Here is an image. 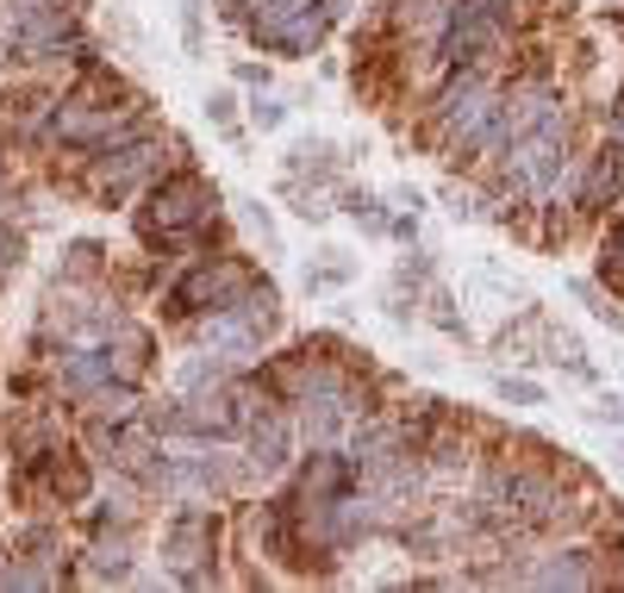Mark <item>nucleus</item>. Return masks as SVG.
I'll return each mask as SVG.
<instances>
[{"label": "nucleus", "mask_w": 624, "mask_h": 593, "mask_svg": "<svg viewBox=\"0 0 624 593\" xmlns=\"http://www.w3.org/2000/svg\"><path fill=\"white\" fill-rule=\"evenodd\" d=\"M163 575L181 587H219V512H207V500H181L163 519Z\"/></svg>", "instance_id": "423d86ee"}, {"label": "nucleus", "mask_w": 624, "mask_h": 593, "mask_svg": "<svg viewBox=\"0 0 624 593\" xmlns=\"http://www.w3.org/2000/svg\"><path fill=\"white\" fill-rule=\"evenodd\" d=\"M257 288H262V275L238 257H188V269L163 288V306H156V313L169 319V325H200L207 313H219V306H231V300H243V294H257Z\"/></svg>", "instance_id": "20e7f679"}, {"label": "nucleus", "mask_w": 624, "mask_h": 593, "mask_svg": "<svg viewBox=\"0 0 624 593\" xmlns=\"http://www.w3.org/2000/svg\"><path fill=\"white\" fill-rule=\"evenodd\" d=\"M618 456H624V444H618Z\"/></svg>", "instance_id": "a878e982"}, {"label": "nucleus", "mask_w": 624, "mask_h": 593, "mask_svg": "<svg viewBox=\"0 0 624 593\" xmlns=\"http://www.w3.org/2000/svg\"><path fill=\"white\" fill-rule=\"evenodd\" d=\"M138 524H87V550L75 575L94 581V587H132L138 575Z\"/></svg>", "instance_id": "9b49d317"}, {"label": "nucleus", "mask_w": 624, "mask_h": 593, "mask_svg": "<svg viewBox=\"0 0 624 593\" xmlns=\"http://www.w3.org/2000/svg\"><path fill=\"white\" fill-rule=\"evenodd\" d=\"M519 581H531V587H593V581H606V575L587 562V550H550L531 569H519Z\"/></svg>", "instance_id": "f8f14e48"}, {"label": "nucleus", "mask_w": 624, "mask_h": 593, "mask_svg": "<svg viewBox=\"0 0 624 593\" xmlns=\"http://www.w3.org/2000/svg\"><path fill=\"white\" fill-rule=\"evenodd\" d=\"M275 332H281V300H275L269 281H262L257 294H243V300H231V306H219V313L200 319V344L219 350V356H231L238 368L257 363Z\"/></svg>", "instance_id": "0eeeda50"}, {"label": "nucleus", "mask_w": 624, "mask_h": 593, "mask_svg": "<svg viewBox=\"0 0 624 593\" xmlns=\"http://www.w3.org/2000/svg\"><path fill=\"white\" fill-rule=\"evenodd\" d=\"M493 394H500L506 406H543V387L538 382H512V375H506V382H493Z\"/></svg>", "instance_id": "4be33fe9"}, {"label": "nucleus", "mask_w": 624, "mask_h": 593, "mask_svg": "<svg viewBox=\"0 0 624 593\" xmlns=\"http://www.w3.org/2000/svg\"><path fill=\"white\" fill-rule=\"evenodd\" d=\"M144 250H188L207 257V245H219V188L200 169H163L150 188L138 194L132 212Z\"/></svg>", "instance_id": "f257e3e1"}, {"label": "nucleus", "mask_w": 624, "mask_h": 593, "mask_svg": "<svg viewBox=\"0 0 624 593\" xmlns=\"http://www.w3.org/2000/svg\"><path fill=\"white\" fill-rule=\"evenodd\" d=\"M13 150H19V132H13L7 119H0V175L13 169Z\"/></svg>", "instance_id": "5701e85b"}, {"label": "nucleus", "mask_w": 624, "mask_h": 593, "mask_svg": "<svg viewBox=\"0 0 624 593\" xmlns=\"http://www.w3.org/2000/svg\"><path fill=\"white\" fill-rule=\"evenodd\" d=\"M512 7L519 0H456L450 19H444V38H437V56L450 70H481L506 51V32H512Z\"/></svg>", "instance_id": "6e6552de"}, {"label": "nucleus", "mask_w": 624, "mask_h": 593, "mask_svg": "<svg viewBox=\"0 0 624 593\" xmlns=\"http://www.w3.org/2000/svg\"><path fill=\"white\" fill-rule=\"evenodd\" d=\"M493 125H500V101H493V87H487L475 70H456V82L444 87L437 106H431L437 144H444L450 157H475V150L493 144Z\"/></svg>", "instance_id": "39448f33"}, {"label": "nucleus", "mask_w": 624, "mask_h": 593, "mask_svg": "<svg viewBox=\"0 0 624 593\" xmlns=\"http://www.w3.org/2000/svg\"><path fill=\"white\" fill-rule=\"evenodd\" d=\"M294 450H300L294 406L262 400L257 413H250V425H243V462H250V475H262V481H281V475L294 469Z\"/></svg>", "instance_id": "9d476101"}, {"label": "nucleus", "mask_w": 624, "mask_h": 593, "mask_svg": "<svg viewBox=\"0 0 624 593\" xmlns=\"http://www.w3.org/2000/svg\"><path fill=\"white\" fill-rule=\"evenodd\" d=\"M56 275H70V281H106V275H113L106 245H94V238H75V245H63V269H56Z\"/></svg>", "instance_id": "4468645a"}, {"label": "nucleus", "mask_w": 624, "mask_h": 593, "mask_svg": "<svg viewBox=\"0 0 624 593\" xmlns=\"http://www.w3.org/2000/svg\"><path fill=\"white\" fill-rule=\"evenodd\" d=\"M163 150H175V138H169V132H156L150 119H138L132 132L106 138L101 150L75 157V163H82V169H75V188H82L87 200H101V207H119V200L144 194L156 175L169 169V157H163Z\"/></svg>", "instance_id": "7ed1b4c3"}, {"label": "nucleus", "mask_w": 624, "mask_h": 593, "mask_svg": "<svg viewBox=\"0 0 624 593\" xmlns=\"http://www.w3.org/2000/svg\"><path fill=\"white\" fill-rule=\"evenodd\" d=\"M281 119H288V106H281L275 94H262V87H257V101H250V125H257V132H275Z\"/></svg>", "instance_id": "aec40b11"}, {"label": "nucleus", "mask_w": 624, "mask_h": 593, "mask_svg": "<svg viewBox=\"0 0 624 593\" xmlns=\"http://www.w3.org/2000/svg\"><path fill=\"white\" fill-rule=\"evenodd\" d=\"M612 7H624V0H612Z\"/></svg>", "instance_id": "393cba45"}, {"label": "nucleus", "mask_w": 624, "mask_h": 593, "mask_svg": "<svg viewBox=\"0 0 624 593\" xmlns=\"http://www.w3.org/2000/svg\"><path fill=\"white\" fill-rule=\"evenodd\" d=\"M19 262H25V231L13 219H0V288L19 275Z\"/></svg>", "instance_id": "dca6fc26"}, {"label": "nucleus", "mask_w": 624, "mask_h": 593, "mask_svg": "<svg viewBox=\"0 0 624 593\" xmlns=\"http://www.w3.org/2000/svg\"><path fill=\"white\" fill-rule=\"evenodd\" d=\"M207 119L226 132V138H238V94L231 87H219V94H207Z\"/></svg>", "instance_id": "6ab92c4d"}, {"label": "nucleus", "mask_w": 624, "mask_h": 593, "mask_svg": "<svg viewBox=\"0 0 624 593\" xmlns=\"http://www.w3.org/2000/svg\"><path fill=\"white\" fill-rule=\"evenodd\" d=\"M238 212H243V226L262 238V250H269V257H281V231H275V219H269V207H262V200H238Z\"/></svg>", "instance_id": "f3484780"}, {"label": "nucleus", "mask_w": 624, "mask_h": 593, "mask_svg": "<svg viewBox=\"0 0 624 593\" xmlns=\"http://www.w3.org/2000/svg\"><path fill=\"white\" fill-rule=\"evenodd\" d=\"M181 44H188V56L207 51V0H181Z\"/></svg>", "instance_id": "a211bd4d"}, {"label": "nucleus", "mask_w": 624, "mask_h": 593, "mask_svg": "<svg viewBox=\"0 0 624 593\" xmlns=\"http://www.w3.org/2000/svg\"><path fill=\"white\" fill-rule=\"evenodd\" d=\"M288 406H294V425H300V444L312 450H337L350 444V431L368 419V394L356 387V375L337 363H306L288 368Z\"/></svg>", "instance_id": "f03ea898"}, {"label": "nucleus", "mask_w": 624, "mask_h": 593, "mask_svg": "<svg viewBox=\"0 0 624 593\" xmlns=\"http://www.w3.org/2000/svg\"><path fill=\"white\" fill-rule=\"evenodd\" d=\"M344 212H350V219H356L363 231H375V238H382V231H394V212H387L368 188H350V194H344Z\"/></svg>", "instance_id": "2eb2a0df"}, {"label": "nucleus", "mask_w": 624, "mask_h": 593, "mask_svg": "<svg viewBox=\"0 0 624 593\" xmlns=\"http://www.w3.org/2000/svg\"><path fill=\"white\" fill-rule=\"evenodd\" d=\"M618 188H624V144H606V150L593 157L587 181H581V200H587V207H606Z\"/></svg>", "instance_id": "ddd939ff"}, {"label": "nucleus", "mask_w": 624, "mask_h": 593, "mask_svg": "<svg viewBox=\"0 0 624 593\" xmlns=\"http://www.w3.org/2000/svg\"><path fill=\"white\" fill-rule=\"evenodd\" d=\"M425 306H431V325H444L450 337H462V313H450L456 300L444 294V288H431V294H425Z\"/></svg>", "instance_id": "412c9836"}, {"label": "nucleus", "mask_w": 624, "mask_h": 593, "mask_svg": "<svg viewBox=\"0 0 624 593\" xmlns=\"http://www.w3.org/2000/svg\"><path fill=\"white\" fill-rule=\"evenodd\" d=\"M593 419H606V425H624V400H612V394H606V400L593 406Z\"/></svg>", "instance_id": "b1692460"}, {"label": "nucleus", "mask_w": 624, "mask_h": 593, "mask_svg": "<svg viewBox=\"0 0 624 593\" xmlns=\"http://www.w3.org/2000/svg\"><path fill=\"white\" fill-rule=\"evenodd\" d=\"M500 163H506V188H512V194H524V200H550V194L562 188L569 163H574V150H569V119L538 125V132H531V138H519Z\"/></svg>", "instance_id": "1a4fd4ad"}]
</instances>
